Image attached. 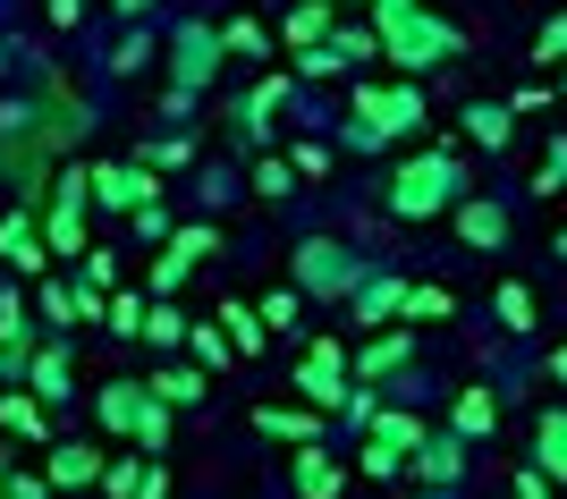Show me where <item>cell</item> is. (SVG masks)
Listing matches in <instances>:
<instances>
[{"label":"cell","mask_w":567,"mask_h":499,"mask_svg":"<svg viewBox=\"0 0 567 499\" xmlns=\"http://www.w3.org/2000/svg\"><path fill=\"white\" fill-rule=\"evenodd\" d=\"M94 475H102L94 449H60V457H51V482H94Z\"/></svg>","instance_id":"obj_1"}]
</instances>
